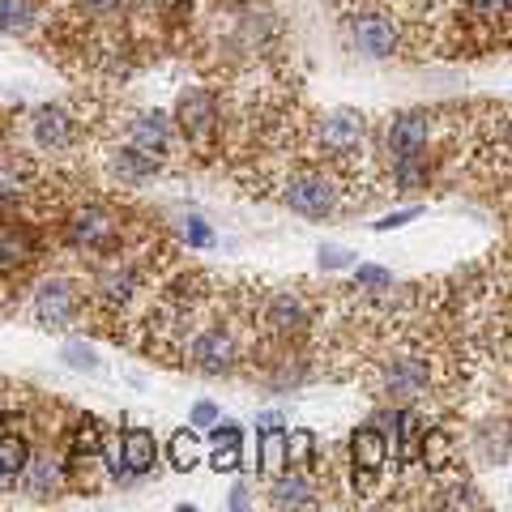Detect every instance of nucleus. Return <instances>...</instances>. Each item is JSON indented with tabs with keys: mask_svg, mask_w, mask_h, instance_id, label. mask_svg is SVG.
I'll list each match as a JSON object with an SVG mask.
<instances>
[{
	"mask_svg": "<svg viewBox=\"0 0 512 512\" xmlns=\"http://www.w3.org/2000/svg\"><path fill=\"white\" fill-rule=\"evenodd\" d=\"M282 197L303 218H325V214H333V205H338V184L320 171H299V175H291Z\"/></svg>",
	"mask_w": 512,
	"mask_h": 512,
	"instance_id": "nucleus-1",
	"label": "nucleus"
},
{
	"mask_svg": "<svg viewBox=\"0 0 512 512\" xmlns=\"http://www.w3.org/2000/svg\"><path fill=\"white\" fill-rule=\"evenodd\" d=\"M350 43L372 60L393 56L397 52V22L389 13H359V18H350Z\"/></svg>",
	"mask_w": 512,
	"mask_h": 512,
	"instance_id": "nucleus-2",
	"label": "nucleus"
},
{
	"mask_svg": "<svg viewBox=\"0 0 512 512\" xmlns=\"http://www.w3.org/2000/svg\"><path fill=\"white\" fill-rule=\"evenodd\" d=\"M350 457H355V491L367 495L376 487V474L384 470V457H389L384 436L376 427H359L355 436H350Z\"/></svg>",
	"mask_w": 512,
	"mask_h": 512,
	"instance_id": "nucleus-3",
	"label": "nucleus"
},
{
	"mask_svg": "<svg viewBox=\"0 0 512 512\" xmlns=\"http://www.w3.org/2000/svg\"><path fill=\"white\" fill-rule=\"evenodd\" d=\"M427 137H431V116L427 111H406V116H397L389 124L384 146H389L393 163H402V158H419L427 150Z\"/></svg>",
	"mask_w": 512,
	"mask_h": 512,
	"instance_id": "nucleus-4",
	"label": "nucleus"
},
{
	"mask_svg": "<svg viewBox=\"0 0 512 512\" xmlns=\"http://www.w3.org/2000/svg\"><path fill=\"white\" fill-rule=\"evenodd\" d=\"M175 120H180V128H184L188 141L205 146V141L214 137V128H218L214 99H210L205 90H184V94H180V107H175Z\"/></svg>",
	"mask_w": 512,
	"mask_h": 512,
	"instance_id": "nucleus-5",
	"label": "nucleus"
},
{
	"mask_svg": "<svg viewBox=\"0 0 512 512\" xmlns=\"http://www.w3.org/2000/svg\"><path fill=\"white\" fill-rule=\"evenodd\" d=\"M35 316H39V325H47V329H64L77 316V286L64 282V278L43 282V291L35 299Z\"/></svg>",
	"mask_w": 512,
	"mask_h": 512,
	"instance_id": "nucleus-6",
	"label": "nucleus"
},
{
	"mask_svg": "<svg viewBox=\"0 0 512 512\" xmlns=\"http://www.w3.org/2000/svg\"><path fill=\"white\" fill-rule=\"evenodd\" d=\"M192 367L205 376H222V372H231L235 367V342H231V333H222V329H210V333H201L197 342H192Z\"/></svg>",
	"mask_w": 512,
	"mask_h": 512,
	"instance_id": "nucleus-7",
	"label": "nucleus"
},
{
	"mask_svg": "<svg viewBox=\"0 0 512 512\" xmlns=\"http://www.w3.org/2000/svg\"><path fill=\"white\" fill-rule=\"evenodd\" d=\"M427 389V363L423 359H393L384 372V393L389 397H419Z\"/></svg>",
	"mask_w": 512,
	"mask_h": 512,
	"instance_id": "nucleus-8",
	"label": "nucleus"
},
{
	"mask_svg": "<svg viewBox=\"0 0 512 512\" xmlns=\"http://www.w3.org/2000/svg\"><path fill=\"white\" fill-rule=\"evenodd\" d=\"M116 218H111L107 210H82L73 222V239L86 248H111L116 244Z\"/></svg>",
	"mask_w": 512,
	"mask_h": 512,
	"instance_id": "nucleus-9",
	"label": "nucleus"
},
{
	"mask_svg": "<svg viewBox=\"0 0 512 512\" xmlns=\"http://www.w3.org/2000/svg\"><path fill=\"white\" fill-rule=\"evenodd\" d=\"M128 137H133L137 150H146L154 158H163L171 150V124L158 116V111H154V116H137L133 124H128Z\"/></svg>",
	"mask_w": 512,
	"mask_h": 512,
	"instance_id": "nucleus-10",
	"label": "nucleus"
},
{
	"mask_svg": "<svg viewBox=\"0 0 512 512\" xmlns=\"http://www.w3.org/2000/svg\"><path fill=\"white\" fill-rule=\"evenodd\" d=\"M154 457H158V444L150 431H128L124 444H120V461H124V474L137 478V474H150L154 470Z\"/></svg>",
	"mask_w": 512,
	"mask_h": 512,
	"instance_id": "nucleus-11",
	"label": "nucleus"
},
{
	"mask_svg": "<svg viewBox=\"0 0 512 512\" xmlns=\"http://www.w3.org/2000/svg\"><path fill=\"white\" fill-rule=\"evenodd\" d=\"M359 141H363V116H359V111L342 107V111H333V116L325 120V146L329 150L346 154V150H355Z\"/></svg>",
	"mask_w": 512,
	"mask_h": 512,
	"instance_id": "nucleus-12",
	"label": "nucleus"
},
{
	"mask_svg": "<svg viewBox=\"0 0 512 512\" xmlns=\"http://www.w3.org/2000/svg\"><path fill=\"white\" fill-rule=\"evenodd\" d=\"M35 256V235L18 222H0V269H22Z\"/></svg>",
	"mask_w": 512,
	"mask_h": 512,
	"instance_id": "nucleus-13",
	"label": "nucleus"
},
{
	"mask_svg": "<svg viewBox=\"0 0 512 512\" xmlns=\"http://www.w3.org/2000/svg\"><path fill=\"white\" fill-rule=\"evenodd\" d=\"M73 133V120H69V111H60V107H43L35 111V141L43 150H60L64 141H69Z\"/></svg>",
	"mask_w": 512,
	"mask_h": 512,
	"instance_id": "nucleus-14",
	"label": "nucleus"
},
{
	"mask_svg": "<svg viewBox=\"0 0 512 512\" xmlns=\"http://www.w3.org/2000/svg\"><path fill=\"white\" fill-rule=\"evenodd\" d=\"M26 487H30V495L35 500H47V495H56L60 491V483H64V470H60V461H52V457H39V461H26Z\"/></svg>",
	"mask_w": 512,
	"mask_h": 512,
	"instance_id": "nucleus-15",
	"label": "nucleus"
},
{
	"mask_svg": "<svg viewBox=\"0 0 512 512\" xmlns=\"http://www.w3.org/2000/svg\"><path fill=\"white\" fill-rule=\"evenodd\" d=\"M26 461H30L26 440L18 436V431H0V487L13 483V478L26 470Z\"/></svg>",
	"mask_w": 512,
	"mask_h": 512,
	"instance_id": "nucleus-16",
	"label": "nucleus"
},
{
	"mask_svg": "<svg viewBox=\"0 0 512 512\" xmlns=\"http://www.w3.org/2000/svg\"><path fill=\"white\" fill-rule=\"evenodd\" d=\"M274 504L278 508H316V487L308 483V478H278V487H274Z\"/></svg>",
	"mask_w": 512,
	"mask_h": 512,
	"instance_id": "nucleus-17",
	"label": "nucleus"
},
{
	"mask_svg": "<svg viewBox=\"0 0 512 512\" xmlns=\"http://www.w3.org/2000/svg\"><path fill=\"white\" fill-rule=\"evenodd\" d=\"M99 291H103V299L111 303V308H124L128 299H133V291H137V274L128 265H120V269H107L103 274V282H99Z\"/></svg>",
	"mask_w": 512,
	"mask_h": 512,
	"instance_id": "nucleus-18",
	"label": "nucleus"
},
{
	"mask_svg": "<svg viewBox=\"0 0 512 512\" xmlns=\"http://www.w3.org/2000/svg\"><path fill=\"white\" fill-rule=\"evenodd\" d=\"M269 325H274L278 333H299L303 325H308V312H303L299 299L282 295V299H274V308H269Z\"/></svg>",
	"mask_w": 512,
	"mask_h": 512,
	"instance_id": "nucleus-19",
	"label": "nucleus"
},
{
	"mask_svg": "<svg viewBox=\"0 0 512 512\" xmlns=\"http://www.w3.org/2000/svg\"><path fill=\"white\" fill-rule=\"evenodd\" d=\"M291 461H286V436H282V427L278 431H261V474L269 478H278Z\"/></svg>",
	"mask_w": 512,
	"mask_h": 512,
	"instance_id": "nucleus-20",
	"label": "nucleus"
},
{
	"mask_svg": "<svg viewBox=\"0 0 512 512\" xmlns=\"http://www.w3.org/2000/svg\"><path fill=\"white\" fill-rule=\"evenodd\" d=\"M116 171H120V180H133V184H141V180H150V175L158 171V158L133 146V150H124V154L116 158Z\"/></svg>",
	"mask_w": 512,
	"mask_h": 512,
	"instance_id": "nucleus-21",
	"label": "nucleus"
},
{
	"mask_svg": "<svg viewBox=\"0 0 512 512\" xmlns=\"http://www.w3.org/2000/svg\"><path fill=\"white\" fill-rule=\"evenodd\" d=\"M30 26H35L30 0H0V30H5V35H26Z\"/></svg>",
	"mask_w": 512,
	"mask_h": 512,
	"instance_id": "nucleus-22",
	"label": "nucleus"
},
{
	"mask_svg": "<svg viewBox=\"0 0 512 512\" xmlns=\"http://www.w3.org/2000/svg\"><path fill=\"white\" fill-rule=\"evenodd\" d=\"M393 184L397 192H414L427 184V158H402V163H393Z\"/></svg>",
	"mask_w": 512,
	"mask_h": 512,
	"instance_id": "nucleus-23",
	"label": "nucleus"
},
{
	"mask_svg": "<svg viewBox=\"0 0 512 512\" xmlns=\"http://www.w3.org/2000/svg\"><path fill=\"white\" fill-rule=\"evenodd\" d=\"M197 461H201L197 436H192V431H175V436H171V466L175 470H192Z\"/></svg>",
	"mask_w": 512,
	"mask_h": 512,
	"instance_id": "nucleus-24",
	"label": "nucleus"
},
{
	"mask_svg": "<svg viewBox=\"0 0 512 512\" xmlns=\"http://www.w3.org/2000/svg\"><path fill=\"white\" fill-rule=\"evenodd\" d=\"M64 363H69L73 372H90V376H99V372H103L99 355H94L86 342H69V346H64Z\"/></svg>",
	"mask_w": 512,
	"mask_h": 512,
	"instance_id": "nucleus-25",
	"label": "nucleus"
},
{
	"mask_svg": "<svg viewBox=\"0 0 512 512\" xmlns=\"http://www.w3.org/2000/svg\"><path fill=\"white\" fill-rule=\"evenodd\" d=\"M312 448H316L312 431H291V436H286V461H291V466H308Z\"/></svg>",
	"mask_w": 512,
	"mask_h": 512,
	"instance_id": "nucleus-26",
	"label": "nucleus"
},
{
	"mask_svg": "<svg viewBox=\"0 0 512 512\" xmlns=\"http://www.w3.org/2000/svg\"><path fill=\"white\" fill-rule=\"evenodd\" d=\"M239 461H244V453H239V440L214 444V457H210V466H214L218 474H235V470H239Z\"/></svg>",
	"mask_w": 512,
	"mask_h": 512,
	"instance_id": "nucleus-27",
	"label": "nucleus"
},
{
	"mask_svg": "<svg viewBox=\"0 0 512 512\" xmlns=\"http://www.w3.org/2000/svg\"><path fill=\"white\" fill-rule=\"evenodd\" d=\"M470 13L483 22H508V0H470Z\"/></svg>",
	"mask_w": 512,
	"mask_h": 512,
	"instance_id": "nucleus-28",
	"label": "nucleus"
},
{
	"mask_svg": "<svg viewBox=\"0 0 512 512\" xmlns=\"http://www.w3.org/2000/svg\"><path fill=\"white\" fill-rule=\"evenodd\" d=\"M184 239H188L192 248H210V244H214V235H210V227H205L201 218H188V222H184Z\"/></svg>",
	"mask_w": 512,
	"mask_h": 512,
	"instance_id": "nucleus-29",
	"label": "nucleus"
},
{
	"mask_svg": "<svg viewBox=\"0 0 512 512\" xmlns=\"http://www.w3.org/2000/svg\"><path fill=\"white\" fill-rule=\"evenodd\" d=\"M350 261H355V252H346V248H333V244L320 248V269H346Z\"/></svg>",
	"mask_w": 512,
	"mask_h": 512,
	"instance_id": "nucleus-30",
	"label": "nucleus"
},
{
	"mask_svg": "<svg viewBox=\"0 0 512 512\" xmlns=\"http://www.w3.org/2000/svg\"><path fill=\"white\" fill-rule=\"evenodd\" d=\"M359 282L363 286H393V274L380 265H359Z\"/></svg>",
	"mask_w": 512,
	"mask_h": 512,
	"instance_id": "nucleus-31",
	"label": "nucleus"
},
{
	"mask_svg": "<svg viewBox=\"0 0 512 512\" xmlns=\"http://www.w3.org/2000/svg\"><path fill=\"white\" fill-rule=\"evenodd\" d=\"M419 214H423L419 205H414V210H397V214H389V218H380V222H376V231H397V227H406V222H414Z\"/></svg>",
	"mask_w": 512,
	"mask_h": 512,
	"instance_id": "nucleus-32",
	"label": "nucleus"
},
{
	"mask_svg": "<svg viewBox=\"0 0 512 512\" xmlns=\"http://www.w3.org/2000/svg\"><path fill=\"white\" fill-rule=\"evenodd\" d=\"M210 423H218V406L214 402H197V406H192V427H210Z\"/></svg>",
	"mask_w": 512,
	"mask_h": 512,
	"instance_id": "nucleus-33",
	"label": "nucleus"
},
{
	"mask_svg": "<svg viewBox=\"0 0 512 512\" xmlns=\"http://www.w3.org/2000/svg\"><path fill=\"white\" fill-rule=\"evenodd\" d=\"M82 5H86L90 13H116V9L124 5V0H82Z\"/></svg>",
	"mask_w": 512,
	"mask_h": 512,
	"instance_id": "nucleus-34",
	"label": "nucleus"
},
{
	"mask_svg": "<svg viewBox=\"0 0 512 512\" xmlns=\"http://www.w3.org/2000/svg\"><path fill=\"white\" fill-rule=\"evenodd\" d=\"M256 427H261V431H278V427H282V414L269 410V414H261V419H256Z\"/></svg>",
	"mask_w": 512,
	"mask_h": 512,
	"instance_id": "nucleus-35",
	"label": "nucleus"
},
{
	"mask_svg": "<svg viewBox=\"0 0 512 512\" xmlns=\"http://www.w3.org/2000/svg\"><path fill=\"white\" fill-rule=\"evenodd\" d=\"M231 508H248V487H244V483L231 491Z\"/></svg>",
	"mask_w": 512,
	"mask_h": 512,
	"instance_id": "nucleus-36",
	"label": "nucleus"
},
{
	"mask_svg": "<svg viewBox=\"0 0 512 512\" xmlns=\"http://www.w3.org/2000/svg\"><path fill=\"white\" fill-rule=\"evenodd\" d=\"M154 5H158V9H171V13H175V9H188L192 0H154Z\"/></svg>",
	"mask_w": 512,
	"mask_h": 512,
	"instance_id": "nucleus-37",
	"label": "nucleus"
},
{
	"mask_svg": "<svg viewBox=\"0 0 512 512\" xmlns=\"http://www.w3.org/2000/svg\"><path fill=\"white\" fill-rule=\"evenodd\" d=\"M227 5H252V0H227Z\"/></svg>",
	"mask_w": 512,
	"mask_h": 512,
	"instance_id": "nucleus-38",
	"label": "nucleus"
}]
</instances>
